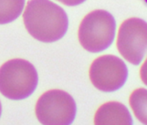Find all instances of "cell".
<instances>
[{
  "mask_svg": "<svg viewBox=\"0 0 147 125\" xmlns=\"http://www.w3.org/2000/svg\"><path fill=\"white\" fill-rule=\"evenodd\" d=\"M129 104L135 117L147 125V90L138 88L129 96Z\"/></svg>",
  "mask_w": 147,
  "mask_h": 125,
  "instance_id": "cell-8",
  "label": "cell"
},
{
  "mask_svg": "<svg viewBox=\"0 0 147 125\" xmlns=\"http://www.w3.org/2000/svg\"><path fill=\"white\" fill-rule=\"evenodd\" d=\"M57 1L67 6H76L84 3L86 0H57Z\"/></svg>",
  "mask_w": 147,
  "mask_h": 125,
  "instance_id": "cell-11",
  "label": "cell"
},
{
  "mask_svg": "<svg viewBox=\"0 0 147 125\" xmlns=\"http://www.w3.org/2000/svg\"><path fill=\"white\" fill-rule=\"evenodd\" d=\"M116 45L124 59L138 65L147 55V22L138 18L125 19L119 28Z\"/></svg>",
  "mask_w": 147,
  "mask_h": 125,
  "instance_id": "cell-5",
  "label": "cell"
},
{
  "mask_svg": "<svg viewBox=\"0 0 147 125\" xmlns=\"http://www.w3.org/2000/svg\"><path fill=\"white\" fill-rule=\"evenodd\" d=\"M25 0H0V24L15 21L22 13Z\"/></svg>",
  "mask_w": 147,
  "mask_h": 125,
  "instance_id": "cell-9",
  "label": "cell"
},
{
  "mask_svg": "<svg viewBox=\"0 0 147 125\" xmlns=\"http://www.w3.org/2000/svg\"><path fill=\"white\" fill-rule=\"evenodd\" d=\"M35 113L42 124L69 125L76 118V104L67 92L61 90H50L38 98Z\"/></svg>",
  "mask_w": 147,
  "mask_h": 125,
  "instance_id": "cell-4",
  "label": "cell"
},
{
  "mask_svg": "<svg viewBox=\"0 0 147 125\" xmlns=\"http://www.w3.org/2000/svg\"><path fill=\"white\" fill-rule=\"evenodd\" d=\"M139 76H140V79L143 82V84L147 86V57L140 67Z\"/></svg>",
  "mask_w": 147,
  "mask_h": 125,
  "instance_id": "cell-10",
  "label": "cell"
},
{
  "mask_svg": "<svg viewBox=\"0 0 147 125\" xmlns=\"http://www.w3.org/2000/svg\"><path fill=\"white\" fill-rule=\"evenodd\" d=\"M116 22L105 10H94L87 14L78 29V39L87 51L98 53L107 50L113 42Z\"/></svg>",
  "mask_w": 147,
  "mask_h": 125,
  "instance_id": "cell-3",
  "label": "cell"
},
{
  "mask_svg": "<svg viewBox=\"0 0 147 125\" xmlns=\"http://www.w3.org/2000/svg\"><path fill=\"white\" fill-rule=\"evenodd\" d=\"M23 19L30 35L43 43L60 40L68 27L66 12L50 0H29Z\"/></svg>",
  "mask_w": 147,
  "mask_h": 125,
  "instance_id": "cell-1",
  "label": "cell"
},
{
  "mask_svg": "<svg viewBox=\"0 0 147 125\" xmlns=\"http://www.w3.org/2000/svg\"><path fill=\"white\" fill-rule=\"evenodd\" d=\"M128 70L125 62L113 55H103L95 58L89 68L92 84L103 92L120 89L126 82Z\"/></svg>",
  "mask_w": 147,
  "mask_h": 125,
  "instance_id": "cell-6",
  "label": "cell"
},
{
  "mask_svg": "<svg viewBox=\"0 0 147 125\" xmlns=\"http://www.w3.org/2000/svg\"><path fill=\"white\" fill-rule=\"evenodd\" d=\"M141 2H142L144 5L147 6V0H141Z\"/></svg>",
  "mask_w": 147,
  "mask_h": 125,
  "instance_id": "cell-12",
  "label": "cell"
},
{
  "mask_svg": "<svg viewBox=\"0 0 147 125\" xmlns=\"http://www.w3.org/2000/svg\"><path fill=\"white\" fill-rule=\"evenodd\" d=\"M95 125H131L133 123L128 109L121 103L110 101L100 105L94 114Z\"/></svg>",
  "mask_w": 147,
  "mask_h": 125,
  "instance_id": "cell-7",
  "label": "cell"
},
{
  "mask_svg": "<svg viewBox=\"0 0 147 125\" xmlns=\"http://www.w3.org/2000/svg\"><path fill=\"white\" fill-rule=\"evenodd\" d=\"M37 83V71L27 60L13 58L0 67V93L9 99L29 97L35 91Z\"/></svg>",
  "mask_w": 147,
  "mask_h": 125,
  "instance_id": "cell-2",
  "label": "cell"
},
{
  "mask_svg": "<svg viewBox=\"0 0 147 125\" xmlns=\"http://www.w3.org/2000/svg\"><path fill=\"white\" fill-rule=\"evenodd\" d=\"M1 113H2V105L1 103H0V116H1Z\"/></svg>",
  "mask_w": 147,
  "mask_h": 125,
  "instance_id": "cell-13",
  "label": "cell"
}]
</instances>
